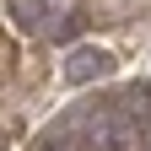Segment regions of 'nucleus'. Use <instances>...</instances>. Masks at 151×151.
<instances>
[{
  "label": "nucleus",
  "mask_w": 151,
  "mask_h": 151,
  "mask_svg": "<svg viewBox=\"0 0 151 151\" xmlns=\"http://www.w3.org/2000/svg\"><path fill=\"white\" fill-rule=\"evenodd\" d=\"M140 140L146 129L129 113H113V108L81 113V151H140Z\"/></svg>",
  "instance_id": "f257e3e1"
},
{
  "label": "nucleus",
  "mask_w": 151,
  "mask_h": 151,
  "mask_svg": "<svg viewBox=\"0 0 151 151\" xmlns=\"http://www.w3.org/2000/svg\"><path fill=\"white\" fill-rule=\"evenodd\" d=\"M6 6H11V16H16L22 27H32V32H43V27L54 22V16L65 11V0H6Z\"/></svg>",
  "instance_id": "7ed1b4c3"
},
{
  "label": "nucleus",
  "mask_w": 151,
  "mask_h": 151,
  "mask_svg": "<svg viewBox=\"0 0 151 151\" xmlns=\"http://www.w3.org/2000/svg\"><path fill=\"white\" fill-rule=\"evenodd\" d=\"M108 70H113V54L97 49V43H81V49L65 54V81L70 86H92V81H103Z\"/></svg>",
  "instance_id": "f03ea898"
},
{
  "label": "nucleus",
  "mask_w": 151,
  "mask_h": 151,
  "mask_svg": "<svg viewBox=\"0 0 151 151\" xmlns=\"http://www.w3.org/2000/svg\"><path fill=\"white\" fill-rule=\"evenodd\" d=\"M38 151H65V140H60V135H54V140H43V146H38Z\"/></svg>",
  "instance_id": "20e7f679"
}]
</instances>
